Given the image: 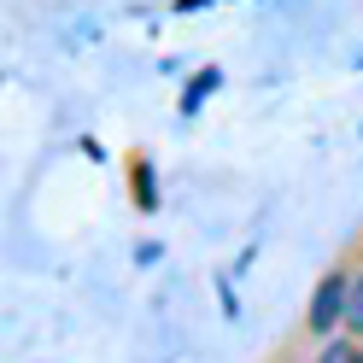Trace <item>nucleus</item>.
<instances>
[{"label": "nucleus", "instance_id": "obj_5", "mask_svg": "<svg viewBox=\"0 0 363 363\" xmlns=\"http://www.w3.org/2000/svg\"><path fill=\"white\" fill-rule=\"evenodd\" d=\"M357 363H363V357H357Z\"/></svg>", "mask_w": 363, "mask_h": 363}, {"label": "nucleus", "instance_id": "obj_4", "mask_svg": "<svg viewBox=\"0 0 363 363\" xmlns=\"http://www.w3.org/2000/svg\"><path fill=\"white\" fill-rule=\"evenodd\" d=\"M357 357H363V352H352V346H328V352H323V363H357Z\"/></svg>", "mask_w": 363, "mask_h": 363}, {"label": "nucleus", "instance_id": "obj_3", "mask_svg": "<svg viewBox=\"0 0 363 363\" xmlns=\"http://www.w3.org/2000/svg\"><path fill=\"white\" fill-rule=\"evenodd\" d=\"M217 82H223V71H199V77L188 82V100H182V111H199V100H206Z\"/></svg>", "mask_w": 363, "mask_h": 363}, {"label": "nucleus", "instance_id": "obj_1", "mask_svg": "<svg viewBox=\"0 0 363 363\" xmlns=\"http://www.w3.org/2000/svg\"><path fill=\"white\" fill-rule=\"evenodd\" d=\"M346 287H352V276L346 269H328L323 281H316V293H311V316H305V328L311 334H334L340 323H346Z\"/></svg>", "mask_w": 363, "mask_h": 363}, {"label": "nucleus", "instance_id": "obj_2", "mask_svg": "<svg viewBox=\"0 0 363 363\" xmlns=\"http://www.w3.org/2000/svg\"><path fill=\"white\" fill-rule=\"evenodd\" d=\"M346 328L363 334V269H352V287H346Z\"/></svg>", "mask_w": 363, "mask_h": 363}]
</instances>
